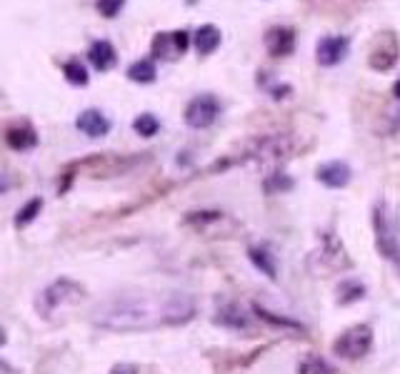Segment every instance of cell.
Here are the masks:
<instances>
[{
	"mask_svg": "<svg viewBox=\"0 0 400 374\" xmlns=\"http://www.w3.org/2000/svg\"><path fill=\"white\" fill-rule=\"evenodd\" d=\"M350 50V38L348 35H323L315 46V60L323 68H335L348 57Z\"/></svg>",
	"mask_w": 400,
	"mask_h": 374,
	"instance_id": "52a82bcc",
	"label": "cell"
},
{
	"mask_svg": "<svg viewBox=\"0 0 400 374\" xmlns=\"http://www.w3.org/2000/svg\"><path fill=\"white\" fill-rule=\"evenodd\" d=\"M63 75H65V80H68L70 85L83 88V85H88V83H91V75H88L86 65H83L80 60H68V62H65Z\"/></svg>",
	"mask_w": 400,
	"mask_h": 374,
	"instance_id": "9a60e30c",
	"label": "cell"
},
{
	"mask_svg": "<svg viewBox=\"0 0 400 374\" xmlns=\"http://www.w3.org/2000/svg\"><path fill=\"white\" fill-rule=\"evenodd\" d=\"M218 115H220V102H218L215 95H198L193 97V100L185 105V125L188 127H193V130H206V127H211L213 123L218 120Z\"/></svg>",
	"mask_w": 400,
	"mask_h": 374,
	"instance_id": "5b68a950",
	"label": "cell"
},
{
	"mask_svg": "<svg viewBox=\"0 0 400 374\" xmlns=\"http://www.w3.org/2000/svg\"><path fill=\"white\" fill-rule=\"evenodd\" d=\"M83 295H86V289L80 287L78 282H73V279H58V282H53L51 287H46L43 292H40L38 297V312L46 317V314H53V312L58 310V307L68 305V302H80L83 300Z\"/></svg>",
	"mask_w": 400,
	"mask_h": 374,
	"instance_id": "7a4b0ae2",
	"label": "cell"
},
{
	"mask_svg": "<svg viewBox=\"0 0 400 374\" xmlns=\"http://www.w3.org/2000/svg\"><path fill=\"white\" fill-rule=\"evenodd\" d=\"M150 53L155 57H175L178 50L173 46V35L171 33H158L153 38V46H150Z\"/></svg>",
	"mask_w": 400,
	"mask_h": 374,
	"instance_id": "e0dca14e",
	"label": "cell"
},
{
	"mask_svg": "<svg viewBox=\"0 0 400 374\" xmlns=\"http://www.w3.org/2000/svg\"><path fill=\"white\" fill-rule=\"evenodd\" d=\"M91 62L95 65V70L105 73V70H113L115 62H118V53H115L113 43L110 40H95L91 46V53H88Z\"/></svg>",
	"mask_w": 400,
	"mask_h": 374,
	"instance_id": "7c38bea8",
	"label": "cell"
},
{
	"mask_svg": "<svg viewBox=\"0 0 400 374\" xmlns=\"http://www.w3.org/2000/svg\"><path fill=\"white\" fill-rule=\"evenodd\" d=\"M350 175H353V172H350V167L343 160H328V162H323L318 170H315V177L326 187H333V190H340V187L348 185Z\"/></svg>",
	"mask_w": 400,
	"mask_h": 374,
	"instance_id": "9c48e42d",
	"label": "cell"
},
{
	"mask_svg": "<svg viewBox=\"0 0 400 374\" xmlns=\"http://www.w3.org/2000/svg\"><path fill=\"white\" fill-rule=\"evenodd\" d=\"M168 297H113L93 310V322L110 332H143L168 324Z\"/></svg>",
	"mask_w": 400,
	"mask_h": 374,
	"instance_id": "6da1fadb",
	"label": "cell"
},
{
	"mask_svg": "<svg viewBox=\"0 0 400 374\" xmlns=\"http://www.w3.org/2000/svg\"><path fill=\"white\" fill-rule=\"evenodd\" d=\"M300 374H335V369H331V364L326 359H320L318 354H310L300 364Z\"/></svg>",
	"mask_w": 400,
	"mask_h": 374,
	"instance_id": "44dd1931",
	"label": "cell"
},
{
	"mask_svg": "<svg viewBox=\"0 0 400 374\" xmlns=\"http://www.w3.org/2000/svg\"><path fill=\"white\" fill-rule=\"evenodd\" d=\"M40 207H43V200H40V198H35V200H30L28 205H23V207L18 210V215H15V227H18V230H23L25 225H30V222L38 217Z\"/></svg>",
	"mask_w": 400,
	"mask_h": 374,
	"instance_id": "ffe728a7",
	"label": "cell"
},
{
	"mask_svg": "<svg viewBox=\"0 0 400 374\" xmlns=\"http://www.w3.org/2000/svg\"><path fill=\"white\" fill-rule=\"evenodd\" d=\"M171 35H173V46H175L178 55L188 53V48H190V33H188V30H175V33H171Z\"/></svg>",
	"mask_w": 400,
	"mask_h": 374,
	"instance_id": "484cf974",
	"label": "cell"
},
{
	"mask_svg": "<svg viewBox=\"0 0 400 374\" xmlns=\"http://www.w3.org/2000/svg\"><path fill=\"white\" fill-rule=\"evenodd\" d=\"M133 130H135L138 135H143V137H153V135H158V130H160V120L155 118V115H150V113L138 115L135 123H133Z\"/></svg>",
	"mask_w": 400,
	"mask_h": 374,
	"instance_id": "d6986e66",
	"label": "cell"
},
{
	"mask_svg": "<svg viewBox=\"0 0 400 374\" xmlns=\"http://www.w3.org/2000/svg\"><path fill=\"white\" fill-rule=\"evenodd\" d=\"M263 43H265L268 55L288 57V55H293V50H295L298 35H295V30L288 28V25H273V28L265 30Z\"/></svg>",
	"mask_w": 400,
	"mask_h": 374,
	"instance_id": "ba28073f",
	"label": "cell"
},
{
	"mask_svg": "<svg viewBox=\"0 0 400 374\" xmlns=\"http://www.w3.org/2000/svg\"><path fill=\"white\" fill-rule=\"evenodd\" d=\"M338 292H350V295L340 297V302H343V305H348V302L363 297V292H366V289H363V284H360V282H345V284H340V289H338Z\"/></svg>",
	"mask_w": 400,
	"mask_h": 374,
	"instance_id": "d4e9b609",
	"label": "cell"
},
{
	"mask_svg": "<svg viewBox=\"0 0 400 374\" xmlns=\"http://www.w3.org/2000/svg\"><path fill=\"white\" fill-rule=\"evenodd\" d=\"M373 347V329L368 324H355L345 329L343 335L333 342V352L343 359H360L366 357Z\"/></svg>",
	"mask_w": 400,
	"mask_h": 374,
	"instance_id": "3957f363",
	"label": "cell"
},
{
	"mask_svg": "<svg viewBox=\"0 0 400 374\" xmlns=\"http://www.w3.org/2000/svg\"><path fill=\"white\" fill-rule=\"evenodd\" d=\"M393 95H395V97H398V100H400V78L395 80V85H393Z\"/></svg>",
	"mask_w": 400,
	"mask_h": 374,
	"instance_id": "4316f807",
	"label": "cell"
},
{
	"mask_svg": "<svg viewBox=\"0 0 400 374\" xmlns=\"http://www.w3.org/2000/svg\"><path fill=\"white\" fill-rule=\"evenodd\" d=\"M400 53L398 35L393 30H385L375 38V43H371V53H368V65L378 73H388L395 68Z\"/></svg>",
	"mask_w": 400,
	"mask_h": 374,
	"instance_id": "277c9868",
	"label": "cell"
},
{
	"mask_svg": "<svg viewBox=\"0 0 400 374\" xmlns=\"http://www.w3.org/2000/svg\"><path fill=\"white\" fill-rule=\"evenodd\" d=\"M248 255H251V262L258 267V270H260V272L268 275V277H275V272H278V270H275L273 257H270L268 252H265V249H260V247H251V252H248Z\"/></svg>",
	"mask_w": 400,
	"mask_h": 374,
	"instance_id": "ac0fdd59",
	"label": "cell"
},
{
	"mask_svg": "<svg viewBox=\"0 0 400 374\" xmlns=\"http://www.w3.org/2000/svg\"><path fill=\"white\" fill-rule=\"evenodd\" d=\"M291 187H293V180L288 175H283V172H273V175L265 180V190H268V193H286Z\"/></svg>",
	"mask_w": 400,
	"mask_h": 374,
	"instance_id": "7402d4cb",
	"label": "cell"
},
{
	"mask_svg": "<svg viewBox=\"0 0 400 374\" xmlns=\"http://www.w3.org/2000/svg\"><path fill=\"white\" fill-rule=\"evenodd\" d=\"M373 227H375L378 249L383 252V257H388V260H400V249H398V242H395V227H393V220H390L388 210H385V205H378L375 207Z\"/></svg>",
	"mask_w": 400,
	"mask_h": 374,
	"instance_id": "8992f818",
	"label": "cell"
},
{
	"mask_svg": "<svg viewBox=\"0 0 400 374\" xmlns=\"http://www.w3.org/2000/svg\"><path fill=\"white\" fill-rule=\"evenodd\" d=\"M75 125H78V130L86 132L88 137H103L110 132V120L95 108L83 110V113L78 115V120H75Z\"/></svg>",
	"mask_w": 400,
	"mask_h": 374,
	"instance_id": "30bf717a",
	"label": "cell"
},
{
	"mask_svg": "<svg viewBox=\"0 0 400 374\" xmlns=\"http://www.w3.org/2000/svg\"><path fill=\"white\" fill-rule=\"evenodd\" d=\"M155 75H158V70H155V62L150 60V57H143V60L133 62L131 68H128V78H131L133 83H140V85L153 83Z\"/></svg>",
	"mask_w": 400,
	"mask_h": 374,
	"instance_id": "5bb4252c",
	"label": "cell"
},
{
	"mask_svg": "<svg viewBox=\"0 0 400 374\" xmlns=\"http://www.w3.org/2000/svg\"><path fill=\"white\" fill-rule=\"evenodd\" d=\"M6 142L13 150H30L38 145V135H35V130L28 127V125H18V127H11L6 132Z\"/></svg>",
	"mask_w": 400,
	"mask_h": 374,
	"instance_id": "4fadbf2b",
	"label": "cell"
},
{
	"mask_svg": "<svg viewBox=\"0 0 400 374\" xmlns=\"http://www.w3.org/2000/svg\"><path fill=\"white\" fill-rule=\"evenodd\" d=\"M220 40H223V33H220V28L213 23L200 25V28L193 33V46L200 55H211V53H215L218 48H220Z\"/></svg>",
	"mask_w": 400,
	"mask_h": 374,
	"instance_id": "8fae6325",
	"label": "cell"
},
{
	"mask_svg": "<svg viewBox=\"0 0 400 374\" xmlns=\"http://www.w3.org/2000/svg\"><path fill=\"white\" fill-rule=\"evenodd\" d=\"M126 6V0H95V8L98 13L103 18H115Z\"/></svg>",
	"mask_w": 400,
	"mask_h": 374,
	"instance_id": "603a6c76",
	"label": "cell"
},
{
	"mask_svg": "<svg viewBox=\"0 0 400 374\" xmlns=\"http://www.w3.org/2000/svg\"><path fill=\"white\" fill-rule=\"evenodd\" d=\"M218 322L225 324V327H233V329L248 327V317L238 310V307H225V310L218 312Z\"/></svg>",
	"mask_w": 400,
	"mask_h": 374,
	"instance_id": "2e32d148",
	"label": "cell"
},
{
	"mask_svg": "<svg viewBox=\"0 0 400 374\" xmlns=\"http://www.w3.org/2000/svg\"><path fill=\"white\" fill-rule=\"evenodd\" d=\"M253 310L258 312V314H260V317L265 319V322H273V324H280V327H300V324L295 322V319H283V317H278V314H273V312H268V310H263V307L260 305H255L253 307Z\"/></svg>",
	"mask_w": 400,
	"mask_h": 374,
	"instance_id": "cb8c5ba5",
	"label": "cell"
}]
</instances>
